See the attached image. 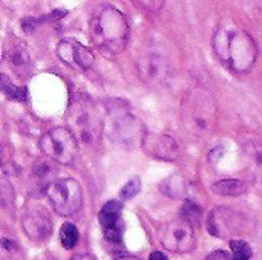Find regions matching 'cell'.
Listing matches in <instances>:
<instances>
[{"mask_svg": "<svg viewBox=\"0 0 262 260\" xmlns=\"http://www.w3.org/2000/svg\"><path fill=\"white\" fill-rule=\"evenodd\" d=\"M40 149L52 161L61 166H71L78 155V141L71 130L57 127L41 136Z\"/></svg>", "mask_w": 262, "mask_h": 260, "instance_id": "277c9868", "label": "cell"}, {"mask_svg": "<svg viewBox=\"0 0 262 260\" xmlns=\"http://www.w3.org/2000/svg\"><path fill=\"white\" fill-rule=\"evenodd\" d=\"M140 190H141V181H140V178H132V179L121 188L120 196H121V199L127 201V199H132L134 196H137V195L140 193Z\"/></svg>", "mask_w": 262, "mask_h": 260, "instance_id": "7402d4cb", "label": "cell"}, {"mask_svg": "<svg viewBox=\"0 0 262 260\" xmlns=\"http://www.w3.org/2000/svg\"><path fill=\"white\" fill-rule=\"evenodd\" d=\"M181 215H183L181 219L187 221V222L193 227V225H200L203 211H201V208H200L195 202H186V204L183 205Z\"/></svg>", "mask_w": 262, "mask_h": 260, "instance_id": "d6986e66", "label": "cell"}, {"mask_svg": "<svg viewBox=\"0 0 262 260\" xmlns=\"http://www.w3.org/2000/svg\"><path fill=\"white\" fill-rule=\"evenodd\" d=\"M144 150L161 161H175L178 158V144L172 136L161 133H146L143 144Z\"/></svg>", "mask_w": 262, "mask_h": 260, "instance_id": "8fae6325", "label": "cell"}, {"mask_svg": "<svg viewBox=\"0 0 262 260\" xmlns=\"http://www.w3.org/2000/svg\"><path fill=\"white\" fill-rule=\"evenodd\" d=\"M91 37L94 44L104 55H118L124 51L129 37L126 15L114 6L103 8L92 21Z\"/></svg>", "mask_w": 262, "mask_h": 260, "instance_id": "7a4b0ae2", "label": "cell"}, {"mask_svg": "<svg viewBox=\"0 0 262 260\" xmlns=\"http://www.w3.org/2000/svg\"><path fill=\"white\" fill-rule=\"evenodd\" d=\"M149 260H169V259H167V256H166L164 253H161V251H154V253L150 254Z\"/></svg>", "mask_w": 262, "mask_h": 260, "instance_id": "d4e9b609", "label": "cell"}, {"mask_svg": "<svg viewBox=\"0 0 262 260\" xmlns=\"http://www.w3.org/2000/svg\"><path fill=\"white\" fill-rule=\"evenodd\" d=\"M247 185L239 179H221L212 185V192L221 196H239L246 193Z\"/></svg>", "mask_w": 262, "mask_h": 260, "instance_id": "2e32d148", "label": "cell"}, {"mask_svg": "<svg viewBox=\"0 0 262 260\" xmlns=\"http://www.w3.org/2000/svg\"><path fill=\"white\" fill-rule=\"evenodd\" d=\"M123 205L118 201H109L98 213V221L104 234V239L112 244H120L123 239L124 224L121 221Z\"/></svg>", "mask_w": 262, "mask_h": 260, "instance_id": "ba28073f", "label": "cell"}, {"mask_svg": "<svg viewBox=\"0 0 262 260\" xmlns=\"http://www.w3.org/2000/svg\"><path fill=\"white\" fill-rule=\"evenodd\" d=\"M213 48L220 60L235 72H247L258 55L256 44L249 32L232 21L216 29Z\"/></svg>", "mask_w": 262, "mask_h": 260, "instance_id": "6da1fadb", "label": "cell"}, {"mask_svg": "<svg viewBox=\"0 0 262 260\" xmlns=\"http://www.w3.org/2000/svg\"><path fill=\"white\" fill-rule=\"evenodd\" d=\"M118 260H140V259H135V257H121V259Z\"/></svg>", "mask_w": 262, "mask_h": 260, "instance_id": "4316f807", "label": "cell"}, {"mask_svg": "<svg viewBox=\"0 0 262 260\" xmlns=\"http://www.w3.org/2000/svg\"><path fill=\"white\" fill-rule=\"evenodd\" d=\"M195 103L192 106V118L196 121L200 127H206L209 120L212 118V110H213V103L210 101V97L207 95H200L198 92L193 95Z\"/></svg>", "mask_w": 262, "mask_h": 260, "instance_id": "9a60e30c", "label": "cell"}, {"mask_svg": "<svg viewBox=\"0 0 262 260\" xmlns=\"http://www.w3.org/2000/svg\"><path fill=\"white\" fill-rule=\"evenodd\" d=\"M161 244L166 250L173 253H189L195 248L193 227L184 219H173L161 230Z\"/></svg>", "mask_w": 262, "mask_h": 260, "instance_id": "52a82bcc", "label": "cell"}, {"mask_svg": "<svg viewBox=\"0 0 262 260\" xmlns=\"http://www.w3.org/2000/svg\"><path fill=\"white\" fill-rule=\"evenodd\" d=\"M206 260H233L226 251H223V250H218V251H213L210 256H207V259Z\"/></svg>", "mask_w": 262, "mask_h": 260, "instance_id": "cb8c5ba5", "label": "cell"}, {"mask_svg": "<svg viewBox=\"0 0 262 260\" xmlns=\"http://www.w3.org/2000/svg\"><path fill=\"white\" fill-rule=\"evenodd\" d=\"M71 260H97L94 256H91V254H75L74 257Z\"/></svg>", "mask_w": 262, "mask_h": 260, "instance_id": "484cf974", "label": "cell"}, {"mask_svg": "<svg viewBox=\"0 0 262 260\" xmlns=\"http://www.w3.org/2000/svg\"><path fill=\"white\" fill-rule=\"evenodd\" d=\"M138 70H140V75L144 83L160 84L169 75V64L161 55L147 52L146 55H143L140 58Z\"/></svg>", "mask_w": 262, "mask_h": 260, "instance_id": "7c38bea8", "label": "cell"}, {"mask_svg": "<svg viewBox=\"0 0 262 260\" xmlns=\"http://www.w3.org/2000/svg\"><path fill=\"white\" fill-rule=\"evenodd\" d=\"M230 250H232V259L233 260H250L252 254H253L250 245L244 241H232Z\"/></svg>", "mask_w": 262, "mask_h": 260, "instance_id": "ffe728a7", "label": "cell"}, {"mask_svg": "<svg viewBox=\"0 0 262 260\" xmlns=\"http://www.w3.org/2000/svg\"><path fill=\"white\" fill-rule=\"evenodd\" d=\"M71 123L78 143L86 147H95L100 143L103 123L91 101L81 98L71 106Z\"/></svg>", "mask_w": 262, "mask_h": 260, "instance_id": "3957f363", "label": "cell"}, {"mask_svg": "<svg viewBox=\"0 0 262 260\" xmlns=\"http://www.w3.org/2000/svg\"><path fill=\"white\" fill-rule=\"evenodd\" d=\"M2 90L6 93L8 98L11 100H17V101H23L26 100V89L25 87H17L12 83L8 81V78L5 75H2Z\"/></svg>", "mask_w": 262, "mask_h": 260, "instance_id": "44dd1931", "label": "cell"}, {"mask_svg": "<svg viewBox=\"0 0 262 260\" xmlns=\"http://www.w3.org/2000/svg\"><path fill=\"white\" fill-rule=\"evenodd\" d=\"M244 156L249 164V170L262 185V143L250 141L244 146Z\"/></svg>", "mask_w": 262, "mask_h": 260, "instance_id": "5bb4252c", "label": "cell"}, {"mask_svg": "<svg viewBox=\"0 0 262 260\" xmlns=\"http://www.w3.org/2000/svg\"><path fill=\"white\" fill-rule=\"evenodd\" d=\"M46 196L60 216H72L83 205V192L80 184L72 178L55 179L48 188Z\"/></svg>", "mask_w": 262, "mask_h": 260, "instance_id": "5b68a950", "label": "cell"}, {"mask_svg": "<svg viewBox=\"0 0 262 260\" xmlns=\"http://www.w3.org/2000/svg\"><path fill=\"white\" fill-rule=\"evenodd\" d=\"M209 231L216 238H226L229 233H235L241 227V218L227 208H216L210 213L207 221Z\"/></svg>", "mask_w": 262, "mask_h": 260, "instance_id": "4fadbf2b", "label": "cell"}, {"mask_svg": "<svg viewBox=\"0 0 262 260\" xmlns=\"http://www.w3.org/2000/svg\"><path fill=\"white\" fill-rule=\"evenodd\" d=\"M9 58H11V64H14L15 70H20V69H21V70H25V69L29 66L28 54H26L23 49H15Z\"/></svg>", "mask_w": 262, "mask_h": 260, "instance_id": "603a6c76", "label": "cell"}, {"mask_svg": "<svg viewBox=\"0 0 262 260\" xmlns=\"http://www.w3.org/2000/svg\"><path fill=\"white\" fill-rule=\"evenodd\" d=\"M109 135L111 138L121 146H134L141 143L147 132L141 130V124L123 107H111L109 110Z\"/></svg>", "mask_w": 262, "mask_h": 260, "instance_id": "8992f818", "label": "cell"}, {"mask_svg": "<svg viewBox=\"0 0 262 260\" xmlns=\"http://www.w3.org/2000/svg\"><path fill=\"white\" fill-rule=\"evenodd\" d=\"M21 224H23V230L26 231V234L34 242L45 241L52 231V221L49 215L46 213V210L41 207L26 208L23 213Z\"/></svg>", "mask_w": 262, "mask_h": 260, "instance_id": "9c48e42d", "label": "cell"}, {"mask_svg": "<svg viewBox=\"0 0 262 260\" xmlns=\"http://www.w3.org/2000/svg\"><path fill=\"white\" fill-rule=\"evenodd\" d=\"M78 236H80L78 230L74 224H71V222L63 224V227L60 230V242H61L63 248L72 250L78 242Z\"/></svg>", "mask_w": 262, "mask_h": 260, "instance_id": "e0dca14e", "label": "cell"}, {"mask_svg": "<svg viewBox=\"0 0 262 260\" xmlns=\"http://www.w3.org/2000/svg\"><path fill=\"white\" fill-rule=\"evenodd\" d=\"M161 188H163V193H166L172 198H181L184 195V188H186L184 179L177 178V176L169 178L161 184Z\"/></svg>", "mask_w": 262, "mask_h": 260, "instance_id": "ac0fdd59", "label": "cell"}, {"mask_svg": "<svg viewBox=\"0 0 262 260\" xmlns=\"http://www.w3.org/2000/svg\"><path fill=\"white\" fill-rule=\"evenodd\" d=\"M57 54L61 61H64L68 66L75 67V69L86 70L94 63L92 52L86 46H83L81 43H78L77 40H72V38L61 40L58 43Z\"/></svg>", "mask_w": 262, "mask_h": 260, "instance_id": "30bf717a", "label": "cell"}]
</instances>
